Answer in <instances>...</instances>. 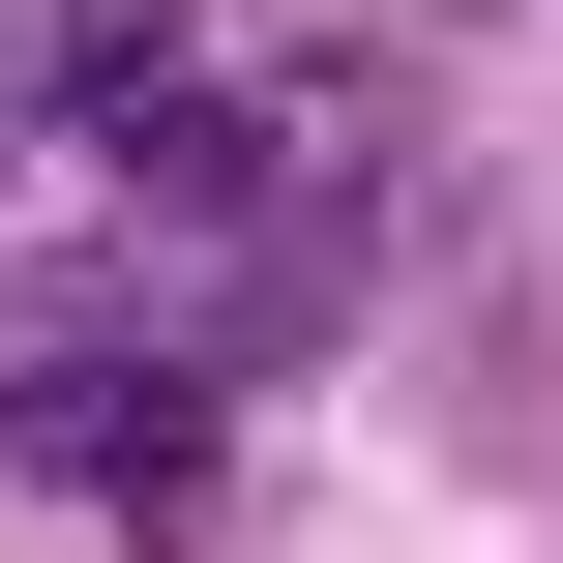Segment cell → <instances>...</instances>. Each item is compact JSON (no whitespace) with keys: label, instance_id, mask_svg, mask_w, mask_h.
Here are the masks:
<instances>
[{"label":"cell","instance_id":"1","mask_svg":"<svg viewBox=\"0 0 563 563\" xmlns=\"http://www.w3.org/2000/svg\"><path fill=\"white\" fill-rule=\"evenodd\" d=\"M0 475H30V505H89V534H208L238 386H208L178 327H30V356H0Z\"/></svg>","mask_w":563,"mask_h":563}]
</instances>
